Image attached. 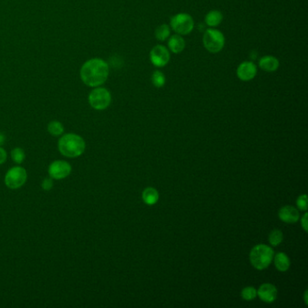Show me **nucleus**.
<instances>
[{"mask_svg":"<svg viewBox=\"0 0 308 308\" xmlns=\"http://www.w3.org/2000/svg\"><path fill=\"white\" fill-rule=\"evenodd\" d=\"M47 130L53 136H61L64 133V126L58 120H52L48 123Z\"/></svg>","mask_w":308,"mask_h":308,"instance_id":"19","label":"nucleus"},{"mask_svg":"<svg viewBox=\"0 0 308 308\" xmlns=\"http://www.w3.org/2000/svg\"><path fill=\"white\" fill-rule=\"evenodd\" d=\"M10 155H11L13 162L16 163V164H18V165L22 164L25 159V153L23 148H13L12 150H11Z\"/></svg>","mask_w":308,"mask_h":308,"instance_id":"21","label":"nucleus"},{"mask_svg":"<svg viewBox=\"0 0 308 308\" xmlns=\"http://www.w3.org/2000/svg\"><path fill=\"white\" fill-rule=\"evenodd\" d=\"M149 59L154 67H165L170 62V51L166 46L157 44L150 51Z\"/></svg>","mask_w":308,"mask_h":308,"instance_id":"8","label":"nucleus"},{"mask_svg":"<svg viewBox=\"0 0 308 308\" xmlns=\"http://www.w3.org/2000/svg\"><path fill=\"white\" fill-rule=\"evenodd\" d=\"M109 63L99 57L88 59L80 69V78L83 84L90 88L102 86L109 79Z\"/></svg>","mask_w":308,"mask_h":308,"instance_id":"1","label":"nucleus"},{"mask_svg":"<svg viewBox=\"0 0 308 308\" xmlns=\"http://www.w3.org/2000/svg\"><path fill=\"white\" fill-rule=\"evenodd\" d=\"M167 45H168V50L171 53L174 54V55H178L185 49L186 43H185V40L183 36L175 34L173 36L169 37Z\"/></svg>","mask_w":308,"mask_h":308,"instance_id":"14","label":"nucleus"},{"mask_svg":"<svg viewBox=\"0 0 308 308\" xmlns=\"http://www.w3.org/2000/svg\"><path fill=\"white\" fill-rule=\"evenodd\" d=\"M307 296H308V291H306V293H305V301H306V304H308V299H307Z\"/></svg>","mask_w":308,"mask_h":308,"instance_id":"29","label":"nucleus"},{"mask_svg":"<svg viewBox=\"0 0 308 308\" xmlns=\"http://www.w3.org/2000/svg\"><path fill=\"white\" fill-rule=\"evenodd\" d=\"M275 266L279 271H287L290 267V260L287 254L283 252L277 253L274 258Z\"/></svg>","mask_w":308,"mask_h":308,"instance_id":"16","label":"nucleus"},{"mask_svg":"<svg viewBox=\"0 0 308 308\" xmlns=\"http://www.w3.org/2000/svg\"><path fill=\"white\" fill-rule=\"evenodd\" d=\"M86 143L81 136L75 133H66L60 136L58 150L63 156L68 158L79 157L84 153Z\"/></svg>","mask_w":308,"mask_h":308,"instance_id":"2","label":"nucleus"},{"mask_svg":"<svg viewBox=\"0 0 308 308\" xmlns=\"http://www.w3.org/2000/svg\"><path fill=\"white\" fill-rule=\"evenodd\" d=\"M279 61L277 57L273 56H265L261 57L259 61V67L267 73H274L279 68Z\"/></svg>","mask_w":308,"mask_h":308,"instance_id":"13","label":"nucleus"},{"mask_svg":"<svg viewBox=\"0 0 308 308\" xmlns=\"http://www.w3.org/2000/svg\"><path fill=\"white\" fill-rule=\"evenodd\" d=\"M7 159V153L2 147H0V165H3Z\"/></svg>","mask_w":308,"mask_h":308,"instance_id":"26","label":"nucleus"},{"mask_svg":"<svg viewBox=\"0 0 308 308\" xmlns=\"http://www.w3.org/2000/svg\"><path fill=\"white\" fill-rule=\"evenodd\" d=\"M257 74H258V67L254 62L250 61L241 62L236 71L237 77L242 81L252 80L257 76Z\"/></svg>","mask_w":308,"mask_h":308,"instance_id":"10","label":"nucleus"},{"mask_svg":"<svg viewBox=\"0 0 308 308\" xmlns=\"http://www.w3.org/2000/svg\"><path fill=\"white\" fill-rule=\"evenodd\" d=\"M278 217L282 222H287V223H295L299 220L300 216H299L298 211L296 208L290 205H287L279 210Z\"/></svg>","mask_w":308,"mask_h":308,"instance_id":"12","label":"nucleus"},{"mask_svg":"<svg viewBox=\"0 0 308 308\" xmlns=\"http://www.w3.org/2000/svg\"><path fill=\"white\" fill-rule=\"evenodd\" d=\"M111 93L103 86L95 87L88 95V102L95 111H104L111 104Z\"/></svg>","mask_w":308,"mask_h":308,"instance_id":"4","label":"nucleus"},{"mask_svg":"<svg viewBox=\"0 0 308 308\" xmlns=\"http://www.w3.org/2000/svg\"><path fill=\"white\" fill-rule=\"evenodd\" d=\"M5 141H6V136L4 134L0 133V147H2L5 144Z\"/></svg>","mask_w":308,"mask_h":308,"instance_id":"28","label":"nucleus"},{"mask_svg":"<svg viewBox=\"0 0 308 308\" xmlns=\"http://www.w3.org/2000/svg\"><path fill=\"white\" fill-rule=\"evenodd\" d=\"M72 166L67 161L56 160L52 162L48 167L49 177L53 180H62L67 178L72 173Z\"/></svg>","mask_w":308,"mask_h":308,"instance_id":"9","label":"nucleus"},{"mask_svg":"<svg viewBox=\"0 0 308 308\" xmlns=\"http://www.w3.org/2000/svg\"><path fill=\"white\" fill-rule=\"evenodd\" d=\"M166 76L165 74H163L161 71H154V73L152 74L151 76V81H152V84L154 85L155 88L157 89H160L163 86H165L166 84Z\"/></svg>","mask_w":308,"mask_h":308,"instance_id":"20","label":"nucleus"},{"mask_svg":"<svg viewBox=\"0 0 308 308\" xmlns=\"http://www.w3.org/2000/svg\"><path fill=\"white\" fill-rule=\"evenodd\" d=\"M259 298L266 303L274 302L277 297V289L274 285L270 283L263 284L257 291Z\"/></svg>","mask_w":308,"mask_h":308,"instance_id":"11","label":"nucleus"},{"mask_svg":"<svg viewBox=\"0 0 308 308\" xmlns=\"http://www.w3.org/2000/svg\"><path fill=\"white\" fill-rule=\"evenodd\" d=\"M301 224L302 227L306 231H308V213H305V215L301 218Z\"/></svg>","mask_w":308,"mask_h":308,"instance_id":"27","label":"nucleus"},{"mask_svg":"<svg viewBox=\"0 0 308 308\" xmlns=\"http://www.w3.org/2000/svg\"><path fill=\"white\" fill-rule=\"evenodd\" d=\"M170 27L177 35L187 36L193 30L194 21L191 15L187 13H178L170 20Z\"/></svg>","mask_w":308,"mask_h":308,"instance_id":"6","label":"nucleus"},{"mask_svg":"<svg viewBox=\"0 0 308 308\" xmlns=\"http://www.w3.org/2000/svg\"><path fill=\"white\" fill-rule=\"evenodd\" d=\"M170 36H171V27L170 25L167 24H163L157 26L154 30V37L160 42L166 41Z\"/></svg>","mask_w":308,"mask_h":308,"instance_id":"18","label":"nucleus"},{"mask_svg":"<svg viewBox=\"0 0 308 308\" xmlns=\"http://www.w3.org/2000/svg\"><path fill=\"white\" fill-rule=\"evenodd\" d=\"M142 198L145 204L148 205H154L158 201V192L156 191L153 187H148L145 189L142 193Z\"/></svg>","mask_w":308,"mask_h":308,"instance_id":"17","label":"nucleus"},{"mask_svg":"<svg viewBox=\"0 0 308 308\" xmlns=\"http://www.w3.org/2000/svg\"><path fill=\"white\" fill-rule=\"evenodd\" d=\"M269 240H270V243L271 244L272 246H277L279 245L282 240H283V233L281 231L279 230H274L273 231H271V233L270 234L269 237Z\"/></svg>","mask_w":308,"mask_h":308,"instance_id":"22","label":"nucleus"},{"mask_svg":"<svg viewBox=\"0 0 308 308\" xmlns=\"http://www.w3.org/2000/svg\"><path fill=\"white\" fill-rule=\"evenodd\" d=\"M204 48L211 54L220 53L225 45V37L222 32L215 28H208L203 37Z\"/></svg>","mask_w":308,"mask_h":308,"instance_id":"5","label":"nucleus"},{"mask_svg":"<svg viewBox=\"0 0 308 308\" xmlns=\"http://www.w3.org/2000/svg\"><path fill=\"white\" fill-rule=\"evenodd\" d=\"M296 205L301 211H307L308 210V196L306 194L300 195L297 198Z\"/></svg>","mask_w":308,"mask_h":308,"instance_id":"24","label":"nucleus"},{"mask_svg":"<svg viewBox=\"0 0 308 308\" xmlns=\"http://www.w3.org/2000/svg\"><path fill=\"white\" fill-rule=\"evenodd\" d=\"M222 20H223V16H222V13L221 11L211 10L210 12L205 15L204 23L210 27L214 28L216 26L221 25Z\"/></svg>","mask_w":308,"mask_h":308,"instance_id":"15","label":"nucleus"},{"mask_svg":"<svg viewBox=\"0 0 308 308\" xmlns=\"http://www.w3.org/2000/svg\"><path fill=\"white\" fill-rule=\"evenodd\" d=\"M257 296H258L257 289L253 287H247L241 291V297L246 301L253 300Z\"/></svg>","mask_w":308,"mask_h":308,"instance_id":"23","label":"nucleus"},{"mask_svg":"<svg viewBox=\"0 0 308 308\" xmlns=\"http://www.w3.org/2000/svg\"><path fill=\"white\" fill-rule=\"evenodd\" d=\"M273 258H274L273 250L270 247L265 244H259L254 247L250 254V259L251 265L259 270H265L270 265Z\"/></svg>","mask_w":308,"mask_h":308,"instance_id":"3","label":"nucleus"},{"mask_svg":"<svg viewBox=\"0 0 308 308\" xmlns=\"http://www.w3.org/2000/svg\"><path fill=\"white\" fill-rule=\"evenodd\" d=\"M27 181V172L24 167L17 166L10 168L5 175V185L9 189L16 190L25 185Z\"/></svg>","mask_w":308,"mask_h":308,"instance_id":"7","label":"nucleus"},{"mask_svg":"<svg viewBox=\"0 0 308 308\" xmlns=\"http://www.w3.org/2000/svg\"><path fill=\"white\" fill-rule=\"evenodd\" d=\"M53 186H54V182L51 177L43 179L41 183V187L44 191H50L53 188Z\"/></svg>","mask_w":308,"mask_h":308,"instance_id":"25","label":"nucleus"}]
</instances>
